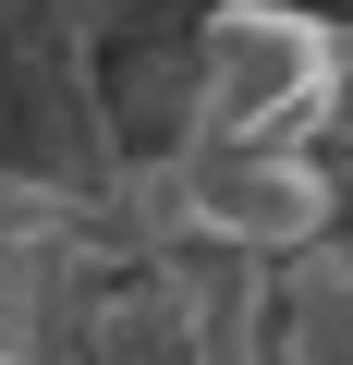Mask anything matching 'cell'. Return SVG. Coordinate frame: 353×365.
Returning <instances> with one entry per match:
<instances>
[{"instance_id":"1","label":"cell","mask_w":353,"mask_h":365,"mask_svg":"<svg viewBox=\"0 0 353 365\" xmlns=\"http://www.w3.org/2000/svg\"><path fill=\"white\" fill-rule=\"evenodd\" d=\"M183 220L220 244V256H317L329 220H341V170L292 134H208L183 158Z\"/></svg>"},{"instance_id":"2","label":"cell","mask_w":353,"mask_h":365,"mask_svg":"<svg viewBox=\"0 0 353 365\" xmlns=\"http://www.w3.org/2000/svg\"><path fill=\"white\" fill-rule=\"evenodd\" d=\"M329 37L292 0H220L208 37H195V98H208V134H292L317 146V110H329Z\"/></svg>"},{"instance_id":"3","label":"cell","mask_w":353,"mask_h":365,"mask_svg":"<svg viewBox=\"0 0 353 365\" xmlns=\"http://www.w3.org/2000/svg\"><path fill=\"white\" fill-rule=\"evenodd\" d=\"M268 353L292 365H353V256L317 244V268L268 280Z\"/></svg>"},{"instance_id":"4","label":"cell","mask_w":353,"mask_h":365,"mask_svg":"<svg viewBox=\"0 0 353 365\" xmlns=\"http://www.w3.org/2000/svg\"><path fill=\"white\" fill-rule=\"evenodd\" d=\"M317 146H353V25L329 37V110H317Z\"/></svg>"},{"instance_id":"5","label":"cell","mask_w":353,"mask_h":365,"mask_svg":"<svg viewBox=\"0 0 353 365\" xmlns=\"http://www.w3.org/2000/svg\"><path fill=\"white\" fill-rule=\"evenodd\" d=\"M0 365H13V353H0Z\"/></svg>"}]
</instances>
